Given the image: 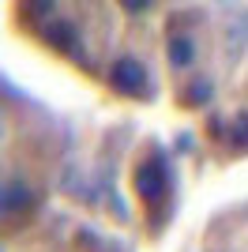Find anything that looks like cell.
I'll list each match as a JSON object with an SVG mask.
<instances>
[{"instance_id": "1", "label": "cell", "mask_w": 248, "mask_h": 252, "mask_svg": "<svg viewBox=\"0 0 248 252\" xmlns=\"http://www.w3.org/2000/svg\"><path fill=\"white\" fill-rule=\"evenodd\" d=\"M165 185H169V169H165V162L158 155L135 166V196H139L143 203L155 207V203L165 196Z\"/></svg>"}, {"instance_id": "2", "label": "cell", "mask_w": 248, "mask_h": 252, "mask_svg": "<svg viewBox=\"0 0 248 252\" xmlns=\"http://www.w3.org/2000/svg\"><path fill=\"white\" fill-rule=\"evenodd\" d=\"M109 83L121 91V94H147L151 87V75L135 57H121V61L109 64Z\"/></svg>"}, {"instance_id": "3", "label": "cell", "mask_w": 248, "mask_h": 252, "mask_svg": "<svg viewBox=\"0 0 248 252\" xmlns=\"http://www.w3.org/2000/svg\"><path fill=\"white\" fill-rule=\"evenodd\" d=\"M31 207H34V189L23 177H8V181H4V215L31 211Z\"/></svg>"}, {"instance_id": "4", "label": "cell", "mask_w": 248, "mask_h": 252, "mask_svg": "<svg viewBox=\"0 0 248 252\" xmlns=\"http://www.w3.org/2000/svg\"><path fill=\"white\" fill-rule=\"evenodd\" d=\"M41 38L53 45V49H64V53H72L75 45H79V31H75L72 23H64V19H53L41 27Z\"/></svg>"}, {"instance_id": "5", "label": "cell", "mask_w": 248, "mask_h": 252, "mask_svg": "<svg viewBox=\"0 0 248 252\" xmlns=\"http://www.w3.org/2000/svg\"><path fill=\"white\" fill-rule=\"evenodd\" d=\"M245 45H248V11H237V15L226 23V49L233 53V57H241Z\"/></svg>"}, {"instance_id": "6", "label": "cell", "mask_w": 248, "mask_h": 252, "mask_svg": "<svg viewBox=\"0 0 248 252\" xmlns=\"http://www.w3.org/2000/svg\"><path fill=\"white\" fill-rule=\"evenodd\" d=\"M192 61H196V42L185 38V34L169 38V64H173V68H188Z\"/></svg>"}, {"instance_id": "7", "label": "cell", "mask_w": 248, "mask_h": 252, "mask_svg": "<svg viewBox=\"0 0 248 252\" xmlns=\"http://www.w3.org/2000/svg\"><path fill=\"white\" fill-rule=\"evenodd\" d=\"M226 143H229V147H237V151H248V113H237L233 121H229Z\"/></svg>"}, {"instance_id": "8", "label": "cell", "mask_w": 248, "mask_h": 252, "mask_svg": "<svg viewBox=\"0 0 248 252\" xmlns=\"http://www.w3.org/2000/svg\"><path fill=\"white\" fill-rule=\"evenodd\" d=\"M215 98V87H211V79H196V83L188 87V102L192 105H207Z\"/></svg>"}, {"instance_id": "9", "label": "cell", "mask_w": 248, "mask_h": 252, "mask_svg": "<svg viewBox=\"0 0 248 252\" xmlns=\"http://www.w3.org/2000/svg\"><path fill=\"white\" fill-rule=\"evenodd\" d=\"M53 8H57V0H31V4H27V11L38 15V19H41V15H49Z\"/></svg>"}, {"instance_id": "10", "label": "cell", "mask_w": 248, "mask_h": 252, "mask_svg": "<svg viewBox=\"0 0 248 252\" xmlns=\"http://www.w3.org/2000/svg\"><path fill=\"white\" fill-rule=\"evenodd\" d=\"M121 4L128 11H147V8H151V0H121Z\"/></svg>"}]
</instances>
